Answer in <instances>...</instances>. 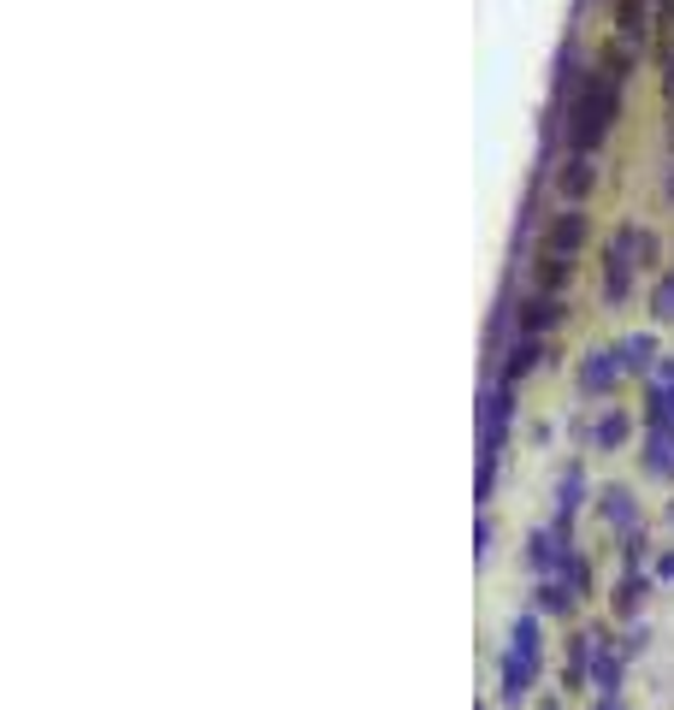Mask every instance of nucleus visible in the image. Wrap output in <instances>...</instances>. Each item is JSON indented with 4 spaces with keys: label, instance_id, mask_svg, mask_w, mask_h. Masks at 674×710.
<instances>
[{
    "label": "nucleus",
    "instance_id": "6",
    "mask_svg": "<svg viewBox=\"0 0 674 710\" xmlns=\"http://www.w3.org/2000/svg\"><path fill=\"white\" fill-rule=\"evenodd\" d=\"M509 391H515V385H497L491 391V403H486V451L497 456V451H503V427H509Z\"/></svg>",
    "mask_w": 674,
    "mask_h": 710
},
{
    "label": "nucleus",
    "instance_id": "7",
    "mask_svg": "<svg viewBox=\"0 0 674 710\" xmlns=\"http://www.w3.org/2000/svg\"><path fill=\"white\" fill-rule=\"evenodd\" d=\"M627 432H634V420H627L621 409H609V415H597L592 444H597V451H621V444H627Z\"/></svg>",
    "mask_w": 674,
    "mask_h": 710
},
{
    "label": "nucleus",
    "instance_id": "15",
    "mask_svg": "<svg viewBox=\"0 0 674 710\" xmlns=\"http://www.w3.org/2000/svg\"><path fill=\"white\" fill-rule=\"evenodd\" d=\"M621 356H627L621 368H627V373H639L644 361H651V338H627V350H621Z\"/></svg>",
    "mask_w": 674,
    "mask_h": 710
},
{
    "label": "nucleus",
    "instance_id": "3",
    "mask_svg": "<svg viewBox=\"0 0 674 710\" xmlns=\"http://www.w3.org/2000/svg\"><path fill=\"white\" fill-rule=\"evenodd\" d=\"M515 326H521V331H533V338H545L550 326H562V296H556V291L526 296L521 309H515Z\"/></svg>",
    "mask_w": 674,
    "mask_h": 710
},
{
    "label": "nucleus",
    "instance_id": "4",
    "mask_svg": "<svg viewBox=\"0 0 674 710\" xmlns=\"http://www.w3.org/2000/svg\"><path fill=\"white\" fill-rule=\"evenodd\" d=\"M538 361H545V344H538L533 331H515V344H509V361H503V380H509V385H521L526 373L538 368Z\"/></svg>",
    "mask_w": 674,
    "mask_h": 710
},
{
    "label": "nucleus",
    "instance_id": "8",
    "mask_svg": "<svg viewBox=\"0 0 674 710\" xmlns=\"http://www.w3.org/2000/svg\"><path fill=\"white\" fill-rule=\"evenodd\" d=\"M568 279H574V260L538 249V291H556V296H562V291H568Z\"/></svg>",
    "mask_w": 674,
    "mask_h": 710
},
{
    "label": "nucleus",
    "instance_id": "13",
    "mask_svg": "<svg viewBox=\"0 0 674 710\" xmlns=\"http://www.w3.org/2000/svg\"><path fill=\"white\" fill-rule=\"evenodd\" d=\"M515 657H526V663H538V621L526 616L521 628H515Z\"/></svg>",
    "mask_w": 674,
    "mask_h": 710
},
{
    "label": "nucleus",
    "instance_id": "9",
    "mask_svg": "<svg viewBox=\"0 0 674 710\" xmlns=\"http://www.w3.org/2000/svg\"><path fill=\"white\" fill-rule=\"evenodd\" d=\"M644 468L651 474H663V480H674V432L656 420V432H651V451H644Z\"/></svg>",
    "mask_w": 674,
    "mask_h": 710
},
{
    "label": "nucleus",
    "instance_id": "11",
    "mask_svg": "<svg viewBox=\"0 0 674 710\" xmlns=\"http://www.w3.org/2000/svg\"><path fill=\"white\" fill-rule=\"evenodd\" d=\"M526 680H533V663L509 651V663H503V699H509V705H521V699H526Z\"/></svg>",
    "mask_w": 674,
    "mask_h": 710
},
{
    "label": "nucleus",
    "instance_id": "1",
    "mask_svg": "<svg viewBox=\"0 0 674 710\" xmlns=\"http://www.w3.org/2000/svg\"><path fill=\"white\" fill-rule=\"evenodd\" d=\"M615 107H621V78H609V71H592V78L568 95V142H574V154H592L597 142L609 137Z\"/></svg>",
    "mask_w": 674,
    "mask_h": 710
},
{
    "label": "nucleus",
    "instance_id": "17",
    "mask_svg": "<svg viewBox=\"0 0 674 710\" xmlns=\"http://www.w3.org/2000/svg\"><path fill=\"white\" fill-rule=\"evenodd\" d=\"M597 687H604V692H615V687H621V663H615V657H604V651H597Z\"/></svg>",
    "mask_w": 674,
    "mask_h": 710
},
{
    "label": "nucleus",
    "instance_id": "10",
    "mask_svg": "<svg viewBox=\"0 0 674 710\" xmlns=\"http://www.w3.org/2000/svg\"><path fill=\"white\" fill-rule=\"evenodd\" d=\"M615 373H621V368H615V356H585V368H580V385L592 391V397H604V391L615 385Z\"/></svg>",
    "mask_w": 674,
    "mask_h": 710
},
{
    "label": "nucleus",
    "instance_id": "14",
    "mask_svg": "<svg viewBox=\"0 0 674 710\" xmlns=\"http://www.w3.org/2000/svg\"><path fill=\"white\" fill-rule=\"evenodd\" d=\"M538 604H545L550 616H568V610H574V592H568V586H538Z\"/></svg>",
    "mask_w": 674,
    "mask_h": 710
},
{
    "label": "nucleus",
    "instance_id": "18",
    "mask_svg": "<svg viewBox=\"0 0 674 710\" xmlns=\"http://www.w3.org/2000/svg\"><path fill=\"white\" fill-rule=\"evenodd\" d=\"M526 557H533L538 569H550V539H545V533H533V550H526Z\"/></svg>",
    "mask_w": 674,
    "mask_h": 710
},
{
    "label": "nucleus",
    "instance_id": "12",
    "mask_svg": "<svg viewBox=\"0 0 674 710\" xmlns=\"http://www.w3.org/2000/svg\"><path fill=\"white\" fill-rule=\"evenodd\" d=\"M604 515L621 521V527H634V521H639V510H634V498H627V491H604Z\"/></svg>",
    "mask_w": 674,
    "mask_h": 710
},
{
    "label": "nucleus",
    "instance_id": "20",
    "mask_svg": "<svg viewBox=\"0 0 674 710\" xmlns=\"http://www.w3.org/2000/svg\"><path fill=\"white\" fill-rule=\"evenodd\" d=\"M656 397H663V415L674 420V385H669V391H656Z\"/></svg>",
    "mask_w": 674,
    "mask_h": 710
},
{
    "label": "nucleus",
    "instance_id": "16",
    "mask_svg": "<svg viewBox=\"0 0 674 710\" xmlns=\"http://www.w3.org/2000/svg\"><path fill=\"white\" fill-rule=\"evenodd\" d=\"M651 309H656V321H674V272L663 284H656V296H651Z\"/></svg>",
    "mask_w": 674,
    "mask_h": 710
},
{
    "label": "nucleus",
    "instance_id": "5",
    "mask_svg": "<svg viewBox=\"0 0 674 710\" xmlns=\"http://www.w3.org/2000/svg\"><path fill=\"white\" fill-rule=\"evenodd\" d=\"M592 184H597L592 154H568V166L556 172V190H562L568 201H585V196H592Z\"/></svg>",
    "mask_w": 674,
    "mask_h": 710
},
{
    "label": "nucleus",
    "instance_id": "19",
    "mask_svg": "<svg viewBox=\"0 0 674 710\" xmlns=\"http://www.w3.org/2000/svg\"><path fill=\"white\" fill-rule=\"evenodd\" d=\"M656 574H663V581H674V550H663V557H656Z\"/></svg>",
    "mask_w": 674,
    "mask_h": 710
},
{
    "label": "nucleus",
    "instance_id": "2",
    "mask_svg": "<svg viewBox=\"0 0 674 710\" xmlns=\"http://www.w3.org/2000/svg\"><path fill=\"white\" fill-rule=\"evenodd\" d=\"M580 243H585V213H580V201H574L568 213H556V220L545 225V243H538V249L574 260V255H580Z\"/></svg>",
    "mask_w": 674,
    "mask_h": 710
}]
</instances>
